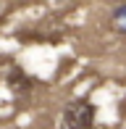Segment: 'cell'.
<instances>
[{
    "label": "cell",
    "mask_w": 126,
    "mask_h": 129,
    "mask_svg": "<svg viewBox=\"0 0 126 129\" xmlns=\"http://www.w3.org/2000/svg\"><path fill=\"white\" fill-rule=\"evenodd\" d=\"M97 108L89 100H71L63 108L60 116V129H92Z\"/></svg>",
    "instance_id": "6da1fadb"
},
{
    "label": "cell",
    "mask_w": 126,
    "mask_h": 129,
    "mask_svg": "<svg viewBox=\"0 0 126 129\" xmlns=\"http://www.w3.org/2000/svg\"><path fill=\"white\" fill-rule=\"evenodd\" d=\"M5 82H8V90H11V92H16V95H26V92L32 90V84H34V79H32L21 66H11V69H8V77H5Z\"/></svg>",
    "instance_id": "7a4b0ae2"
},
{
    "label": "cell",
    "mask_w": 126,
    "mask_h": 129,
    "mask_svg": "<svg viewBox=\"0 0 126 129\" xmlns=\"http://www.w3.org/2000/svg\"><path fill=\"white\" fill-rule=\"evenodd\" d=\"M113 21H116V26L126 34V5H118V8L113 11Z\"/></svg>",
    "instance_id": "3957f363"
}]
</instances>
